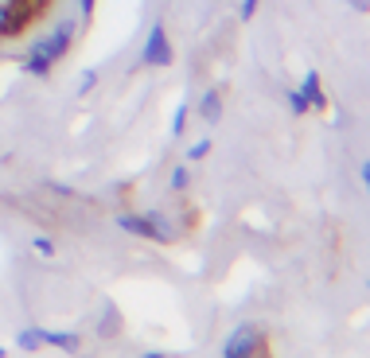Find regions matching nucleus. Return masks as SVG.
<instances>
[{"label":"nucleus","instance_id":"5","mask_svg":"<svg viewBox=\"0 0 370 358\" xmlns=\"http://www.w3.org/2000/svg\"><path fill=\"white\" fill-rule=\"evenodd\" d=\"M300 94L308 98V110H327V94H324V86H319V74H316V70H308V74H304Z\"/></svg>","mask_w":370,"mask_h":358},{"label":"nucleus","instance_id":"7","mask_svg":"<svg viewBox=\"0 0 370 358\" xmlns=\"http://www.w3.org/2000/svg\"><path fill=\"white\" fill-rule=\"evenodd\" d=\"M43 335V347H63V351H78V335L70 331H39Z\"/></svg>","mask_w":370,"mask_h":358},{"label":"nucleus","instance_id":"8","mask_svg":"<svg viewBox=\"0 0 370 358\" xmlns=\"http://www.w3.org/2000/svg\"><path fill=\"white\" fill-rule=\"evenodd\" d=\"M16 343H20L23 351H39V347H43V335H39V327H28V331H20Z\"/></svg>","mask_w":370,"mask_h":358},{"label":"nucleus","instance_id":"6","mask_svg":"<svg viewBox=\"0 0 370 358\" xmlns=\"http://www.w3.org/2000/svg\"><path fill=\"white\" fill-rule=\"evenodd\" d=\"M199 117L207 121V125H215V121L222 117V94H218V90L203 94V102H199Z\"/></svg>","mask_w":370,"mask_h":358},{"label":"nucleus","instance_id":"13","mask_svg":"<svg viewBox=\"0 0 370 358\" xmlns=\"http://www.w3.org/2000/svg\"><path fill=\"white\" fill-rule=\"evenodd\" d=\"M171 187H176V191H184V187H187V172H184V168L171 172Z\"/></svg>","mask_w":370,"mask_h":358},{"label":"nucleus","instance_id":"9","mask_svg":"<svg viewBox=\"0 0 370 358\" xmlns=\"http://www.w3.org/2000/svg\"><path fill=\"white\" fill-rule=\"evenodd\" d=\"M289 105H292V113H308V98H304L300 90H292V94H289Z\"/></svg>","mask_w":370,"mask_h":358},{"label":"nucleus","instance_id":"12","mask_svg":"<svg viewBox=\"0 0 370 358\" xmlns=\"http://www.w3.org/2000/svg\"><path fill=\"white\" fill-rule=\"evenodd\" d=\"M211 152V144L207 140H199V144H191V152H187V160H203V156Z\"/></svg>","mask_w":370,"mask_h":358},{"label":"nucleus","instance_id":"2","mask_svg":"<svg viewBox=\"0 0 370 358\" xmlns=\"http://www.w3.org/2000/svg\"><path fill=\"white\" fill-rule=\"evenodd\" d=\"M261 351H265V335H261V327L245 323V327H238L234 335L226 339V354H222V358H261Z\"/></svg>","mask_w":370,"mask_h":358},{"label":"nucleus","instance_id":"10","mask_svg":"<svg viewBox=\"0 0 370 358\" xmlns=\"http://www.w3.org/2000/svg\"><path fill=\"white\" fill-rule=\"evenodd\" d=\"M31 246H36V253H39V257H51V253H55V241H51V238H36Z\"/></svg>","mask_w":370,"mask_h":358},{"label":"nucleus","instance_id":"3","mask_svg":"<svg viewBox=\"0 0 370 358\" xmlns=\"http://www.w3.org/2000/svg\"><path fill=\"white\" fill-rule=\"evenodd\" d=\"M117 226L129 230V234H137V238H156V241L171 238V226L164 222V214H121Z\"/></svg>","mask_w":370,"mask_h":358},{"label":"nucleus","instance_id":"17","mask_svg":"<svg viewBox=\"0 0 370 358\" xmlns=\"http://www.w3.org/2000/svg\"><path fill=\"white\" fill-rule=\"evenodd\" d=\"M144 358H164V354H160V351H148V354H144Z\"/></svg>","mask_w":370,"mask_h":358},{"label":"nucleus","instance_id":"11","mask_svg":"<svg viewBox=\"0 0 370 358\" xmlns=\"http://www.w3.org/2000/svg\"><path fill=\"white\" fill-rule=\"evenodd\" d=\"M184 125H187V105H179L176 121H171V137H179V132H184Z\"/></svg>","mask_w":370,"mask_h":358},{"label":"nucleus","instance_id":"1","mask_svg":"<svg viewBox=\"0 0 370 358\" xmlns=\"http://www.w3.org/2000/svg\"><path fill=\"white\" fill-rule=\"evenodd\" d=\"M70 39H74V23H70V20L59 23V28H55L47 39H39V43L28 51V63H23V66H28V74H36V78L51 74V66L70 51Z\"/></svg>","mask_w":370,"mask_h":358},{"label":"nucleus","instance_id":"4","mask_svg":"<svg viewBox=\"0 0 370 358\" xmlns=\"http://www.w3.org/2000/svg\"><path fill=\"white\" fill-rule=\"evenodd\" d=\"M141 63L144 66H171V43H168L164 23H156V28L148 31V43H144V51H141Z\"/></svg>","mask_w":370,"mask_h":358},{"label":"nucleus","instance_id":"14","mask_svg":"<svg viewBox=\"0 0 370 358\" xmlns=\"http://www.w3.org/2000/svg\"><path fill=\"white\" fill-rule=\"evenodd\" d=\"M261 0H242V20H253V12H258Z\"/></svg>","mask_w":370,"mask_h":358},{"label":"nucleus","instance_id":"15","mask_svg":"<svg viewBox=\"0 0 370 358\" xmlns=\"http://www.w3.org/2000/svg\"><path fill=\"white\" fill-rule=\"evenodd\" d=\"M78 8H82V16H90L94 12V0H78Z\"/></svg>","mask_w":370,"mask_h":358},{"label":"nucleus","instance_id":"16","mask_svg":"<svg viewBox=\"0 0 370 358\" xmlns=\"http://www.w3.org/2000/svg\"><path fill=\"white\" fill-rule=\"evenodd\" d=\"M359 172H363V183H366V191H370V160H366L363 168H359Z\"/></svg>","mask_w":370,"mask_h":358}]
</instances>
